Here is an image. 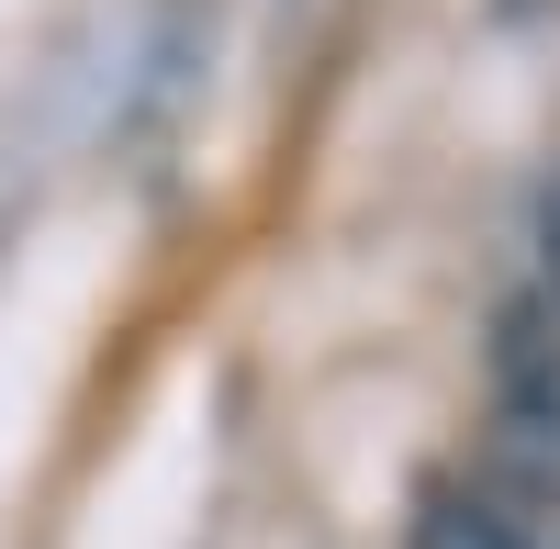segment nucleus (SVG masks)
Here are the masks:
<instances>
[{"mask_svg":"<svg viewBox=\"0 0 560 549\" xmlns=\"http://www.w3.org/2000/svg\"><path fill=\"white\" fill-rule=\"evenodd\" d=\"M404 549H560V505L471 460V471H438L427 493H415Z\"/></svg>","mask_w":560,"mask_h":549,"instance_id":"2","label":"nucleus"},{"mask_svg":"<svg viewBox=\"0 0 560 549\" xmlns=\"http://www.w3.org/2000/svg\"><path fill=\"white\" fill-rule=\"evenodd\" d=\"M482 471L560 505V314L538 292L504 303V326H493V448H482Z\"/></svg>","mask_w":560,"mask_h":549,"instance_id":"1","label":"nucleus"},{"mask_svg":"<svg viewBox=\"0 0 560 549\" xmlns=\"http://www.w3.org/2000/svg\"><path fill=\"white\" fill-rule=\"evenodd\" d=\"M538 303L560 314V179L538 191Z\"/></svg>","mask_w":560,"mask_h":549,"instance_id":"3","label":"nucleus"}]
</instances>
